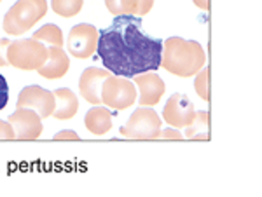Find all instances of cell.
I'll use <instances>...</instances> for the list:
<instances>
[{"instance_id": "9", "label": "cell", "mask_w": 262, "mask_h": 197, "mask_svg": "<svg viewBox=\"0 0 262 197\" xmlns=\"http://www.w3.org/2000/svg\"><path fill=\"white\" fill-rule=\"evenodd\" d=\"M16 108H32L42 119H48L54 110V94L40 86H28L19 93Z\"/></svg>"}, {"instance_id": "5", "label": "cell", "mask_w": 262, "mask_h": 197, "mask_svg": "<svg viewBox=\"0 0 262 197\" xmlns=\"http://www.w3.org/2000/svg\"><path fill=\"white\" fill-rule=\"evenodd\" d=\"M121 135L129 140H158L161 135V119L158 112L149 107L137 108L126 126L121 128Z\"/></svg>"}, {"instance_id": "16", "label": "cell", "mask_w": 262, "mask_h": 197, "mask_svg": "<svg viewBox=\"0 0 262 197\" xmlns=\"http://www.w3.org/2000/svg\"><path fill=\"white\" fill-rule=\"evenodd\" d=\"M84 124H86L90 133H93V135H96V136H101L112 129V115H111V112H108V108L96 105V107H93L86 114Z\"/></svg>"}, {"instance_id": "12", "label": "cell", "mask_w": 262, "mask_h": 197, "mask_svg": "<svg viewBox=\"0 0 262 197\" xmlns=\"http://www.w3.org/2000/svg\"><path fill=\"white\" fill-rule=\"evenodd\" d=\"M108 75H112L108 70H101L98 66H90L84 70L79 79V91L86 102H90L91 105L101 103V86Z\"/></svg>"}, {"instance_id": "22", "label": "cell", "mask_w": 262, "mask_h": 197, "mask_svg": "<svg viewBox=\"0 0 262 197\" xmlns=\"http://www.w3.org/2000/svg\"><path fill=\"white\" fill-rule=\"evenodd\" d=\"M14 129L9 124V120H0V140H14Z\"/></svg>"}, {"instance_id": "23", "label": "cell", "mask_w": 262, "mask_h": 197, "mask_svg": "<svg viewBox=\"0 0 262 197\" xmlns=\"http://www.w3.org/2000/svg\"><path fill=\"white\" fill-rule=\"evenodd\" d=\"M9 39H0V66H6L9 65V61H7V49H9L11 45Z\"/></svg>"}, {"instance_id": "10", "label": "cell", "mask_w": 262, "mask_h": 197, "mask_svg": "<svg viewBox=\"0 0 262 197\" xmlns=\"http://www.w3.org/2000/svg\"><path fill=\"white\" fill-rule=\"evenodd\" d=\"M7 120L19 140H37L42 135V117L32 108H16Z\"/></svg>"}, {"instance_id": "13", "label": "cell", "mask_w": 262, "mask_h": 197, "mask_svg": "<svg viewBox=\"0 0 262 197\" xmlns=\"http://www.w3.org/2000/svg\"><path fill=\"white\" fill-rule=\"evenodd\" d=\"M70 68V58L61 47H48V60L37 70V73L44 79L54 81V79L65 77Z\"/></svg>"}, {"instance_id": "3", "label": "cell", "mask_w": 262, "mask_h": 197, "mask_svg": "<svg viewBox=\"0 0 262 197\" xmlns=\"http://www.w3.org/2000/svg\"><path fill=\"white\" fill-rule=\"evenodd\" d=\"M48 12L46 0H18L4 18V30L7 35H23Z\"/></svg>"}, {"instance_id": "14", "label": "cell", "mask_w": 262, "mask_h": 197, "mask_svg": "<svg viewBox=\"0 0 262 197\" xmlns=\"http://www.w3.org/2000/svg\"><path fill=\"white\" fill-rule=\"evenodd\" d=\"M54 110L53 117L58 120H69L75 117L79 110V100L69 87H60L54 91Z\"/></svg>"}, {"instance_id": "27", "label": "cell", "mask_w": 262, "mask_h": 197, "mask_svg": "<svg viewBox=\"0 0 262 197\" xmlns=\"http://www.w3.org/2000/svg\"><path fill=\"white\" fill-rule=\"evenodd\" d=\"M0 2H2V0H0Z\"/></svg>"}, {"instance_id": "20", "label": "cell", "mask_w": 262, "mask_h": 197, "mask_svg": "<svg viewBox=\"0 0 262 197\" xmlns=\"http://www.w3.org/2000/svg\"><path fill=\"white\" fill-rule=\"evenodd\" d=\"M194 89L201 96V100L208 102V70L201 68L196 73V82H194Z\"/></svg>"}, {"instance_id": "17", "label": "cell", "mask_w": 262, "mask_h": 197, "mask_svg": "<svg viewBox=\"0 0 262 197\" xmlns=\"http://www.w3.org/2000/svg\"><path fill=\"white\" fill-rule=\"evenodd\" d=\"M185 138H189V140H203V141L208 140V138H210V133H208V112H206V110L196 112L192 122L185 128Z\"/></svg>"}, {"instance_id": "1", "label": "cell", "mask_w": 262, "mask_h": 197, "mask_svg": "<svg viewBox=\"0 0 262 197\" xmlns=\"http://www.w3.org/2000/svg\"><path fill=\"white\" fill-rule=\"evenodd\" d=\"M96 51L111 73L133 79L159 68L163 40L152 39L142 30V18L121 14L111 27L98 32Z\"/></svg>"}, {"instance_id": "19", "label": "cell", "mask_w": 262, "mask_h": 197, "mask_svg": "<svg viewBox=\"0 0 262 197\" xmlns=\"http://www.w3.org/2000/svg\"><path fill=\"white\" fill-rule=\"evenodd\" d=\"M84 0H53L51 7L61 18H74L82 9Z\"/></svg>"}, {"instance_id": "6", "label": "cell", "mask_w": 262, "mask_h": 197, "mask_svg": "<svg viewBox=\"0 0 262 197\" xmlns=\"http://www.w3.org/2000/svg\"><path fill=\"white\" fill-rule=\"evenodd\" d=\"M137 102V87L128 77L108 75L101 86V103L114 110H126Z\"/></svg>"}, {"instance_id": "2", "label": "cell", "mask_w": 262, "mask_h": 197, "mask_svg": "<svg viewBox=\"0 0 262 197\" xmlns=\"http://www.w3.org/2000/svg\"><path fill=\"white\" fill-rule=\"evenodd\" d=\"M206 58L201 44L196 40H184L182 37H170L163 42L161 65L166 72L177 77H194L205 66Z\"/></svg>"}, {"instance_id": "7", "label": "cell", "mask_w": 262, "mask_h": 197, "mask_svg": "<svg viewBox=\"0 0 262 197\" xmlns=\"http://www.w3.org/2000/svg\"><path fill=\"white\" fill-rule=\"evenodd\" d=\"M96 44H98V30L88 23L75 24L67 39V49H69L70 56L77 58V60L91 58L96 53Z\"/></svg>"}, {"instance_id": "18", "label": "cell", "mask_w": 262, "mask_h": 197, "mask_svg": "<svg viewBox=\"0 0 262 197\" xmlns=\"http://www.w3.org/2000/svg\"><path fill=\"white\" fill-rule=\"evenodd\" d=\"M32 39L42 42V44H48L49 47H61L63 45V33L60 30V27L56 24H44L40 30H37L33 33Z\"/></svg>"}, {"instance_id": "11", "label": "cell", "mask_w": 262, "mask_h": 197, "mask_svg": "<svg viewBox=\"0 0 262 197\" xmlns=\"http://www.w3.org/2000/svg\"><path fill=\"white\" fill-rule=\"evenodd\" d=\"M135 86L140 89V107H154L161 102V96L164 94V82L156 72H145L133 77Z\"/></svg>"}, {"instance_id": "26", "label": "cell", "mask_w": 262, "mask_h": 197, "mask_svg": "<svg viewBox=\"0 0 262 197\" xmlns=\"http://www.w3.org/2000/svg\"><path fill=\"white\" fill-rule=\"evenodd\" d=\"M194 4H196L200 9H208V0H194Z\"/></svg>"}, {"instance_id": "25", "label": "cell", "mask_w": 262, "mask_h": 197, "mask_svg": "<svg viewBox=\"0 0 262 197\" xmlns=\"http://www.w3.org/2000/svg\"><path fill=\"white\" fill-rule=\"evenodd\" d=\"M54 140H79V135L75 131H70V129H65V131L54 135Z\"/></svg>"}, {"instance_id": "8", "label": "cell", "mask_w": 262, "mask_h": 197, "mask_svg": "<svg viewBox=\"0 0 262 197\" xmlns=\"http://www.w3.org/2000/svg\"><path fill=\"white\" fill-rule=\"evenodd\" d=\"M194 115H196L194 103L189 100L187 94H180V93L171 94L163 110L164 120L168 122V126H171L175 129L187 128L192 122Z\"/></svg>"}, {"instance_id": "15", "label": "cell", "mask_w": 262, "mask_h": 197, "mask_svg": "<svg viewBox=\"0 0 262 197\" xmlns=\"http://www.w3.org/2000/svg\"><path fill=\"white\" fill-rule=\"evenodd\" d=\"M105 6L112 16L131 14L142 18L150 12L154 0H105Z\"/></svg>"}, {"instance_id": "24", "label": "cell", "mask_w": 262, "mask_h": 197, "mask_svg": "<svg viewBox=\"0 0 262 197\" xmlns=\"http://www.w3.org/2000/svg\"><path fill=\"white\" fill-rule=\"evenodd\" d=\"M159 138H164V140H182V133L175 128H166L164 131H161Z\"/></svg>"}, {"instance_id": "21", "label": "cell", "mask_w": 262, "mask_h": 197, "mask_svg": "<svg viewBox=\"0 0 262 197\" xmlns=\"http://www.w3.org/2000/svg\"><path fill=\"white\" fill-rule=\"evenodd\" d=\"M7 100H9V86H7L6 77L0 73V110L6 108Z\"/></svg>"}, {"instance_id": "4", "label": "cell", "mask_w": 262, "mask_h": 197, "mask_svg": "<svg viewBox=\"0 0 262 197\" xmlns=\"http://www.w3.org/2000/svg\"><path fill=\"white\" fill-rule=\"evenodd\" d=\"M48 60V47L35 39H21L11 42L7 49V61L18 70L33 72L39 70Z\"/></svg>"}]
</instances>
